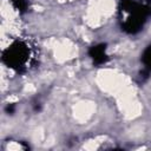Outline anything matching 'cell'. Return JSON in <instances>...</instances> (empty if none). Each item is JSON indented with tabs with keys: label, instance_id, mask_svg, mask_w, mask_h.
Masks as SVG:
<instances>
[{
	"label": "cell",
	"instance_id": "obj_1",
	"mask_svg": "<svg viewBox=\"0 0 151 151\" xmlns=\"http://www.w3.org/2000/svg\"><path fill=\"white\" fill-rule=\"evenodd\" d=\"M120 12L123 17V26L130 33H134L140 29V27L146 21V18L151 13V8L144 4L136 0H123L120 6Z\"/></svg>",
	"mask_w": 151,
	"mask_h": 151
},
{
	"label": "cell",
	"instance_id": "obj_2",
	"mask_svg": "<svg viewBox=\"0 0 151 151\" xmlns=\"http://www.w3.org/2000/svg\"><path fill=\"white\" fill-rule=\"evenodd\" d=\"M31 50L27 44L22 41H15L2 54V61L11 68L15 71H25L27 70V65L31 61Z\"/></svg>",
	"mask_w": 151,
	"mask_h": 151
},
{
	"label": "cell",
	"instance_id": "obj_3",
	"mask_svg": "<svg viewBox=\"0 0 151 151\" xmlns=\"http://www.w3.org/2000/svg\"><path fill=\"white\" fill-rule=\"evenodd\" d=\"M90 54H91L93 61H94V63H98V64L104 63L105 59H106L105 47H104L103 45H101V46H96V47L93 46V47L91 48V51H90Z\"/></svg>",
	"mask_w": 151,
	"mask_h": 151
},
{
	"label": "cell",
	"instance_id": "obj_4",
	"mask_svg": "<svg viewBox=\"0 0 151 151\" xmlns=\"http://www.w3.org/2000/svg\"><path fill=\"white\" fill-rule=\"evenodd\" d=\"M19 12H24L27 7V0H11Z\"/></svg>",
	"mask_w": 151,
	"mask_h": 151
},
{
	"label": "cell",
	"instance_id": "obj_5",
	"mask_svg": "<svg viewBox=\"0 0 151 151\" xmlns=\"http://www.w3.org/2000/svg\"><path fill=\"white\" fill-rule=\"evenodd\" d=\"M144 61H145V64L151 68V46H149L147 50H146L145 53H144Z\"/></svg>",
	"mask_w": 151,
	"mask_h": 151
}]
</instances>
